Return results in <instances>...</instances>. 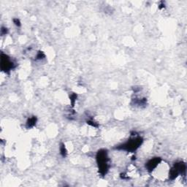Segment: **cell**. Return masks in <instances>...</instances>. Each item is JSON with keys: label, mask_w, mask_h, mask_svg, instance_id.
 <instances>
[{"label": "cell", "mask_w": 187, "mask_h": 187, "mask_svg": "<svg viewBox=\"0 0 187 187\" xmlns=\"http://www.w3.org/2000/svg\"><path fill=\"white\" fill-rule=\"evenodd\" d=\"M37 122V118L35 117H32V118H30L27 121L26 123V126L27 128H32L34 126L35 124H36Z\"/></svg>", "instance_id": "obj_5"}, {"label": "cell", "mask_w": 187, "mask_h": 187, "mask_svg": "<svg viewBox=\"0 0 187 187\" xmlns=\"http://www.w3.org/2000/svg\"><path fill=\"white\" fill-rule=\"evenodd\" d=\"M13 63L12 62L10 58L7 57L5 54H2V62H1V67L2 70L5 72L10 71L12 68H13Z\"/></svg>", "instance_id": "obj_3"}, {"label": "cell", "mask_w": 187, "mask_h": 187, "mask_svg": "<svg viewBox=\"0 0 187 187\" xmlns=\"http://www.w3.org/2000/svg\"><path fill=\"white\" fill-rule=\"evenodd\" d=\"M60 151H61V153L62 154V156H63V157H65L66 153H67V152H66L65 147H64V145H62L61 146V148H60Z\"/></svg>", "instance_id": "obj_6"}, {"label": "cell", "mask_w": 187, "mask_h": 187, "mask_svg": "<svg viewBox=\"0 0 187 187\" xmlns=\"http://www.w3.org/2000/svg\"><path fill=\"white\" fill-rule=\"evenodd\" d=\"M97 162L99 165V168L100 173L102 175H105L108 169V157H107V152L104 151H100L98 152L97 157Z\"/></svg>", "instance_id": "obj_1"}, {"label": "cell", "mask_w": 187, "mask_h": 187, "mask_svg": "<svg viewBox=\"0 0 187 187\" xmlns=\"http://www.w3.org/2000/svg\"><path fill=\"white\" fill-rule=\"evenodd\" d=\"M13 21H14L15 24L16 25V26H20V25H21L20 21H19V20H18V19H14V20H13Z\"/></svg>", "instance_id": "obj_7"}, {"label": "cell", "mask_w": 187, "mask_h": 187, "mask_svg": "<svg viewBox=\"0 0 187 187\" xmlns=\"http://www.w3.org/2000/svg\"><path fill=\"white\" fill-rule=\"evenodd\" d=\"M143 140L140 137L134 138V139L129 140L127 143L124 144L121 146V149L124 150H126V151H134L137 149L139 146L141 145Z\"/></svg>", "instance_id": "obj_2"}, {"label": "cell", "mask_w": 187, "mask_h": 187, "mask_svg": "<svg viewBox=\"0 0 187 187\" xmlns=\"http://www.w3.org/2000/svg\"><path fill=\"white\" fill-rule=\"evenodd\" d=\"M160 161L161 159H159V158H155V159H151V160H150L149 162L146 164V167H147V169H149V171L153 170V169L157 167V165H159Z\"/></svg>", "instance_id": "obj_4"}]
</instances>
